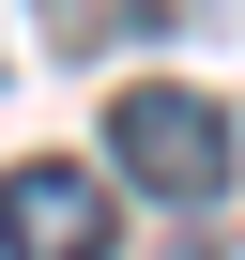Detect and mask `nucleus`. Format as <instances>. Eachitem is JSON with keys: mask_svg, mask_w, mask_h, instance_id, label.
Masks as SVG:
<instances>
[{"mask_svg": "<svg viewBox=\"0 0 245 260\" xmlns=\"http://www.w3.org/2000/svg\"><path fill=\"white\" fill-rule=\"evenodd\" d=\"M107 153H122V184H154V199H215V184H230V107L154 77V92L107 107Z\"/></svg>", "mask_w": 245, "mask_h": 260, "instance_id": "nucleus-1", "label": "nucleus"}, {"mask_svg": "<svg viewBox=\"0 0 245 260\" xmlns=\"http://www.w3.org/2000/svg\"><path fill=\"white\" fill-rule=\"evenodd\" d=\"M0 260H107V184L77 153L0 169Z\"/></svg>", "mask_w": 245, "mask_h": 260, "instance_id": "nucleus-2", "label": "nucleus"}, {"mask_svg": "<svg viewBox=\"0 0 245 260\" xmlns=\"http://www.w3.org/2000/svg\"><path fill=\"white\" fill-rule=\"evenodd\" d=\"M138 16H169V0H62V31H138Z\"/></svg>", "mask_w": 245, "mask_h": 260, "instance_id": "nucleus-3", "label": "nucleus"}]
</instances>
